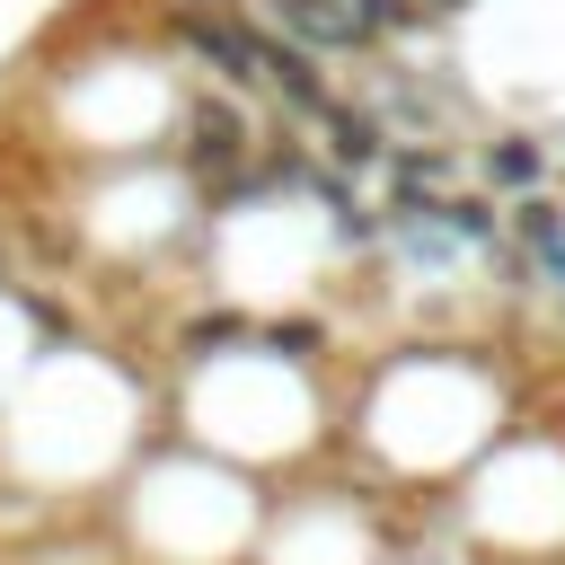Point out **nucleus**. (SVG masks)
<instances>
[{"label": "nucleus", "instance_id": "2", "mask_svg": "<svg viewBox=\"0 0 565 565\" xmlns=\"http://www.w3.org/2000/svg\"><path fill=\"white\" fill-rule=\"evenodd\" d=\"M424 9H433V18H441V26H450V18H468V9H477V0H424Z\"/></svg>", "mask_w": 565, "mask_h": 565}, {"label": "nucleus", "instance_id": "1", "mask_svg": "<svg viewBox=\"0 0 565 565\" xmlns=\"http://www.w3.org/2000/svg\"><path fill=\"white\" fill-rule=\"evenodd\" d=\"M468 177L512 203V194H530V185H556V141H547V132H521V124L477 132V141H468Z\"/></svg>", "mask_w": 565, "mask_h": 565}]
</instances>
